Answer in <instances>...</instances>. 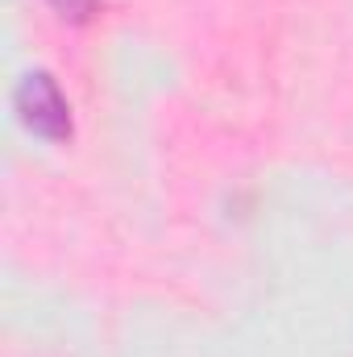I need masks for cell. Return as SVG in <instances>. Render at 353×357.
<instances>
[{
  "label": "cell",
  "mask_w": 353,
  "mask_h": 357,
  "mask_svg": "<svg viewBox=\"0 0 353 357\" xmlns=\"http://www.w3.org/2000/svg\"><path fill=\"white\" fill-rule=\"evenodd\" d=\"M13 104H17L21 125H25L33 137H42V142H63V137H71V104H67L63 88H59L46 71H29V75L17 84V91H13Z\"/></svg>",
  "instance_id": "6da1fadb"
},
{
  "label": "cell",
  "mask_w": 353,
  "mask_h": 357,
  "mask_svg": "<svg viewBox=\"0 0 353 357\" xmlns=\"http://www.w3.org/2000/svg\"><path fill=\"white\" fill-rule=\"evenodd\" d=\"M54 8H59V17H67V21H88L91 13L100 8V0H50Z\"/></svg>",
  "instance_id": "7a4b0ae2"
}]
</instances>
